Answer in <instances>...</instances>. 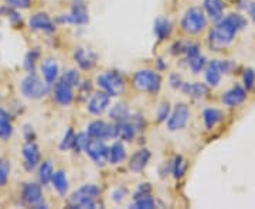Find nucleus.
I'll return each mask as SVG.
<instances>
[{
  "instance_id": "nucleus-1",
  "label": "nucleus",
  "mask_w": 255,
  "mask_h": 209,
  "mask_svg": "<svg viewBox=\"0 0 255 209\" xmlns=\"http://www.w3.org/2000/svg\"><path fill=\"white\" fill-rule=\"evenodd\" d=\"M247 27V19L241 14L231 13L225 19H221L215 29H212L209 35L210 47L214 51H220L228 44H231L235 34Z\"/></svg>"
},
{
  "instance_id": "nucleus-2",
  "label": "nucleus",
  "mask_w": 255,
  "mask_h": 209,
  "mask_svg": "<svg viewBox=\"0 0 255 209\" xmlns=\"http://www.w3.org/2000/svg\"><path fill=\"white\" fill-rule=\"evenodd\" d=\"M101 195V189L96 185H84L77 189L71 197V207L74 208H96V199Z\"/></svg>"
},
{
  "instance_id": "nucleus-3",
  "label": "nucleus",
  "mask_w": 255,
  "mask_h": 209,
  "mask_svg": "<svg viewBox=\"0 0 255 209\" xmlns=\"http://www.w3.org/2000/svg\"><path fill=\"white\" fill-rule=\"evenodd\" d=\"M181 27L186 33L190 34H199L207 27V19L204 16L202 9L199 7H191L186 11L181 20Z\"/></svg>"
},
{
  "instance_id": "nucleus-4",
  "label": "nucleus",
  "mask_w": 255,
  "mask_h": 209,
  "mask_svg": "<svg viewBox=\"0 0 255 209\" xmlns=\"http://www.w3.org/2000/svg\"><path fill=\"white\" fill-rule=\"evenodd\" d=\"M133 85L139 91L145 92H158L162 86V78L158 72L150 70H142L133 75Z\"/></svg>"
},
{
  "instance_id": "nucleus-5",
  "label": "nucleus",
  "mask_w": 255,
  "mask_h": 209,
  "mask_svg": "<svg viewBox=\"0 0 255 209\" xmlns=\"http://www.w3.org/2000/svg\"><path fill=\"white\" fill-rule=\"evenodd\" d=\"M21 92L26 98L40 99L48 92V84H44L37 75L30 73L27 78H24V81L21 84Z\"/></svg>"
},
{
  "instance_id": "nucleus-6",
  "label": "nucleus",
  "mask_w": 255,
  "mask_h": 209,
  "mask_svg": "<svg viewBox=\"0 0 255 209\" xmlns=\"http://www.w3.org/2000/svg\"><path fill=\"white\" fill-rule=\"evenodd\" d=\"M98 84L104 89V92H106L109 96H118L125 88L122 76L115 71H109V72L99 75Z\"/></svg>"
},
{
  "instance_id": "nucleus-7",
  "label": "nucleus",
  "mask_w": 255,
  "mask_h": 209,
  "mask_svg": "<svg viewBox=\"0 0 255 209\" xmlns=\"http://www.w3.org/2000/svg\"><path fill=\"white\" fill-rule=\"evenodd\" d=\"M84 151L95 161L98 166H104L109 158V148L101 139H89Z\"/></svg>"
},
{
  "instance_id": "nucleus-8",
  "label": "nucleus",
  "mask_w": 255,
  "mask_h": 209,
  "mask_svg": "<svg viewBox=\"0 0 255 209\" xmlns=\"http://www.w3.org/2000/svg\"><path fill=\"white\" fill-rule=\"evenodd\" d=\"M88 136L91 139H117L118 137V127L117 125H108L102 120H95L88 126Z\"/></svg>"
},
{
  "instance_id": "nucleus-9",
  "label": "nucleus",
  "mask_w": 255,
  "mask_h": 209,
  "mask_svg": "<svg viewBox=\"0 0 255 209\" xmlns=\"http://www.w3.org/2000/svg\"><path fill=\"white\" fill-rule=\"evenodd\" d=\"M189 117H190V109L186 104H177L173 113L168 120V127L169 130L174 132V130H180L184 126L187 125L189 122Z\"/></svg>"
},
{
  "instance_id": "nucleus-10",
  "label": "nucleus",
  "mask_w": 255,
  "mask_h": 209,
  "mask_svg": "<svg viewBox=\"0 0 255 209\" xmlns=\"http://www.w3.org/2000/svg\"><path fill=\"white\" fill-rule=\"evenodd\" d=\"M58 20L63 23H73V24H86L89 19H88V11H86L84 0H75L71 13L60 17Z\"/></svg>"
},
{
  "instance_id": "nucleus-11",
  "label": "nucleus",
  "mask_w": 255,
  "mask_h": 209,
  "mask_svg": "<svg viewBox=\"0 0 255 209\" xmlns=\"http://www.w3.org/2000/svg\"><path fill=\"white\" fill-rule=\"evenodd\" d=\"M23 201L29 205H33L36 208H45V204L42 202V191L40 185L37 184H26L21 191Z\"/></svg>"
},
{
  "instance_id": "nucleus-12",
  "label": "nucleus",
  "mask_w": 255,
  "mask_h": 209,
  "mask_svg": "<svg viewBox=\"0 0 255 209\" xmlns=\"http://www.w3.org/2000/svg\"><path fill=\"white\" fill-rule=\"evenodd\" d=\"M54 96H55V101L60 104H63V106L71 104V102L74 101L73 86L65 84L64 81L57 82V84H55V88H54Z\"/></svg>"
},
{
  "instance_id": "nucleus-13",
  "label": "nucleus",
  "mask_w": 255,
  "mask_h": 209,
  "mask_svg": "<svg viewBox=\"0 0 255 209\" xmlns=\"http://www.w3.org/2000/svg\"><path fill=\"white\" fill-rule=\"evenodd\" d=\"M109 102H111V96L106 94V92H98L95 94L89 104H88V110L92 113V115H101L106 110V107L109 106Z\"/></svg>"
},
{
  "instance_id": "nucleus-14",
  "label": "nucleus",
  "mask_w": 255,
  "mask_h": 209,
  "mask_svg": "<svg viewBox=\"0 0 255 209\" xmlns=\"http://www.w3.org/2000/svg\"><path fill=\"white\" fill-rule=\"evenodd\" d=\"M23 157H24V166L30 171L33 168H36L40 163V150L37 144H34L33 141H29L26 146L23 147Z\"/></svg>"
},
{
  "instance_id": "nucleus-15",
  "label": "nucleus",
  "mask_w": 255,
  "mask_h": 209,
  "mask_svg": "<svg viewBox=\"0 0 255 209\" xmlns=\"http://www.w3.org/2000/svg\"><path fill=\"white\" fill-rule=\"evenodd\" d=\"M74 58L83 70H92L95 67L96 60H98L95 52L92 50H86V48H78L75 51Z\"/></svg>"
},
{
  "instance_id": "nucleus-16",
  "label": "nucleus",
  "mask_w": 255,
  "mask_h": 209,
  "mask_svg": "<svg viewBox=\"0 0 255 209\" xmlns=\"http://www.w3.org/2000/svg\"><path fill=\"white\" fill-rule=\"evenodd\" d=\"M30 27L36 32L53 33L55 30L51 19L45 13H37L30 17Z\"/></svg>"
},
{
  "instance_id": "nucleus-17",
  "label": "nucleus",
  "mask_w": 255,
  "mask_h": 209,
  "mask_svg": "<svg viewBox=\"0 0 255 209\" xmlns=\"http://www.w3.org/2000/svg\"><path fill=\"white\" fill-rule=\"evenodd\" d=\"M245 98H247V92H245L244 88L240 86V85H235L230 91H227L223 95V104L234 107V106H238V104H243Z\"/></svg>"
},
{
  "instance_id": "nucleus-18",
  "label": "nucleus",
  "mask_w": 255,
  "mask_h": 209,
  "mask_svg": "<svg viewBox=\"0 0 255 209\" xmlns=\"http://www.w3.org/2000/svg\"><path fill=\"white\" fill-rule=\"evenodd\" d=\"M149 160H150V151L148 148H142L136 151L129 160V168L135 173H140L143 168L148 166Z\"/></svg>"
},
{
  "instance_id": "nucleus-19",
  "label": "nucleus",
  "mask_w": 255,
  "mask_h": 209,
  "mask_svg": "<svg viewBox=\"0 0 255 209\" xmlns=\"http://www.w3.org/2000/svg\"><path fill=\"white\" fill-rule=\"evenodd\" d=\"M204 10L212 21H220L224 14L223 0H204Z\"/></svg>"
},
{
  "instance_id": "nucleus-20",
  "label": "nucleus",
  "mask_w": 255,
  "mask_h": 209,
  "mask_svg": "<svg viewBox=\"0 0 255 209\" xmlns=\"http://www.w3.org/2000/svg\"><path fill=\"white\" fill-rule=\"evenodd\" d=\"M118 137H121L122 140H127V141H130L133 140L138 130L135 125L130 122V119L128 117L127 120H122V122H118Z\"/></svg>"
},
{
  "instance_id": "nucleus-21",
  "label": "nucleus",
  "mask_w": 255,
  "mask_h": 209,
  "mask_svg": "<svg viewBox=\"0 0 255 209\" xmlns=\"http://www.w3.org/2000/svg\"><path fill=\"white\" fill-rule=\"evenodd\" d=\"M181 91L186 95H189L191 98H204L209 94V86L202 82H194V84H183L181 85Z\"/></svg>"
},
{
  "instance_id": "nucleus-22",
  "label": "nucleus",
  "mask_w": 255,
  "mask_h": 209,
  "mask_svg": "<svg viewBox=\"0 0 255 209\" xmlns=\"http://www.w3.org/2000/svg\"><path fill=\"white\" fill-rule=\"evenodd\" d=\"M42 76L45 79V82L48 85H51L55 82L57 76H58V65L54 60H45L42 64Z\"/></svg>"
},
{
  "instance_id": "nucleus-23",
  "label": "nucleus",
  "mask_w": 255,
  "mask_h": 209,
  "mask_svg": "<svg viewBox=\"0 0 255 209\" xmlns=\"http://www.w3.org/2000/svg\"><path fill=\"white\" fill-rule=\"evenodd\" d=\"M203 117H204V123H206V127L212 130V127L221 123L224 120V113L220 110V109H214V107H210V109H206L204 113H203Z\"/></svg>"
},
{
  "instance_id": "nucleus-24",
  "label": "nucleus",
  "mask_w": 255,
  "mask_h": 209,
  "mask_svg": "<svg viewBox=\"0 0 255 209\" xmlns=\"http://www.w3.org/2000/svg\"><path fill=\"white\" fill-rule=\"evenodd\" d=\"M221 75L223 73H221L220 68H218L217 61L215 60L210 61V64L206 68V81L209 82V85L217 86V85L220 84V81H221Z\"/></svg>"
},
{
  "instance_id": "nucleus-25",
  "label": "nucleus",
  "mask_w": 255,
  "mask_h": 209,
  "mask_svg": "<svg viewBox=\"0 0 255 209\" xmlns=\"http://www.w3.org/2000/svg\"><path fill=\"white\" fill-rule=\"evenodd\" d=\"M171 33V23L163 17L155 21V34L159 40H166Z\"/></svg>"
},
{
  "instance_id": "nucleus-26",
  "label": "nucleus",
  "mask_w": 255,
  "mask_h": 209,
  "mask_svg": "<svg viewBox=\"0 0 255 209\" xmlns=\"http://www.w3.org/2000/svg\"><path fill=\"white\" fill-rule=\"evenodd\" d=\"M13 133V127L10 123V116L6 110L0 109V139L7 140Z\"/></svg>"
},
{
  "instance_id": "nucleus-27",
  "label": "nucleus",
  "mask_w": 255,
  "mask_h": 209,
  "mask_svg": "<svg viewBox=\"0 0 255 209\" xmlns=\"http://www.w3.org/2000/svg\"><path fill=\"white\" fill-rule=\"evenodd\" d=\"M51 181H53L54 188L57 189L61 195H65V194H67V191H68V179H67V177H65V174H64L63 171L54 173Z\"/></svg>"
},
{
  "instance_id": "nucleus-28",
  "label": "nucleus",
  "mask_w": 255,
  "mask_h": 209,
  "mask_svg": "<svg viewBox=\"0 0 255 209\" xmlns=\"http://www.w3.org/2000/svg\"><path fill=\"white\" fill-rule=\"evenodd\" d=\"M125 157H127V151H125V147L121 143H115L109 148V158L108 160L111 161V164H118V163L124 161Z\"/></svg>"
},
{
  "instance_id": "nucleus-29",
  "label": "nucleus",
  "mask_w": 255,
  "mask_h": 209,
  "mask_svg": "<svg viewBox=\"0 0 255 209\" xmlns=\"http://www.w3.org/2000/svg\"><path fill=\"white\" fill-rule=\"evenodd\" d=\"M109 117L115 122H122V120H127L129 117V109L125 104H115L111 112H109Z\"/></svg>"
},
{
  "instance_id": "nucleus-30",
  "label": "nucleus",
  "mask_w": 255,
  "mask_h": 209,
  "mask_svg": "<svg viewBox=\"0 0 255 209\" xmlns=\"http://www.w3.org/2000/svg\"><path fill=\"white\" fill-rule=\"evenodd\" d=\"M186 170H187V161L181 156L176 157L174 158V163H173V168H171L174 178L179 179V178L183 177L186 174Z\"/></svg>"
},
{
  "instance_id": "nucleus-31",
  "label": "nucleus",
  "mask_w": 255,
  "mask_h": 209,
  "mask_svg": "<svg viewBox=\"0 0 255 209\" xmlns=\"http://www.w3.org/2000/svg\"><path fill=\"white\" fill-rule=\"evenodd\" d=\"M39 174H40V181H42V184L45 185V184H48L50 181H51V178H53V174H54V170H53V166H51V163L50 161H44L42 166H40V171H39Z\"/></svg>"
},
{
  "instance_id": "nucleus-32",
  "label": "nucleus",
  "mask_w": 255,
  "mask_h": 209,
  "mask_svg": "<svg viewBox=\"0 0 255 209\" xmlns=\"http://www.w3.org/2000/svg\"><path fill=\"white\" fill-rule=\"evenodd\" d=\"M10 174V161L6 158H0V187L6 185Z\"/></svg>"
},
{
  "instance_id": "nucleus-33",
  "label": "nucleus",
  "mask_w": 255,
  "mask_h": 209,
  "mask_svg": "<svg viewBox=\"0 0 255 209\" xmlns=\"http://www.w3.org/2000/svg\"><path fill=\"white\" fill-rule=\"evenodd\" d=\"M61 81L71 86H78L80 85V72L77 70H68L67 72H64Z\"/></svg>"
},
{
  "instance_id": "nucleus-34",
  "label": "nucleus",
  "mask_w": 255,
  "mask_h": 209,
  "mask_svg": "<svg viewBox=\"0 0 255 209\" xmlns=\"http://www.w3.org/2000/svg\"><path fill=\"white\" fill-rule=\"evenodd\" d=\"M132 208H136V209L155 208V199L152 198L150 195H148V197H143V198L135 199V204L132 205Z\"/></svg>"
},
{
  "instance_id": "nucleus-35",
  "label": "nucleus",
  "mask_w": 255,
  "mask_h": 209,
  "mask_svg": "<svg viewBox=\"0 0 255 209\" xmlns=\"http://www.w3.org/2000/svg\"><path fill=\"white\" fill-rule=\"evenodd\" d=\"M88 141H89V136L88 135H85V133H80V135H77L74 139V148L77 153H80V151H83L85 150V147L88 144Z\"/></svg>"
},
{
  "instance_id": "nucleus-36",
  "label": "nucleus",
  "mask_w": 255,
  "mask_h": 209,
  "mask_svg": "<svg viewBox=\"0 0 255 209\" xmlns=\"http://www.w3.org/2000/svg\"><path fill=\"white\" fill-rule=\"evenodd\" d=\"M37 58H39V51H37V50L29 52L27 57H26L24 67H26V70L30 73H34V71H36V60H37Z\"/></svg>"
},
{
  "instance_id": "nucleus-37",
  "label": "nucleus",
  "mask_w": 255,
  "mask_h": 209,
  "mask_svg": "<svg viewBox=\"0 0 255 209\" xmlns=\"http://www.w3.org/2000/svg\"><path fill=\"white\" fill-rule=\"evenodd\" d=\"M74 139H75V135H74V130L73 129H68L67 130V133H65V136H64L63 141H61V144H60V148L61 150H70V148H73L74 146Z\"/></svg>"
},
{
  "instance_id": "nucleus-38",
  "label": "nucleus",
  "mask_w": 255,
  "mask_h": 209,
  "mask_svg": "<svg viewBox=\"0 0 255 209\" xmlns=\"http://www.w3.org/2000/svg\"><path fill=\"white\" fill-rule=\"evenodd\" d=\"M189 64H190L191 71L194 73H199L203 68L206 67V58H204L203 55H197V57L191 58L190 61H189Z\"/></svg>"
},
{
  "instance_id": "nucleus-39",
  "label": "nucleus",
  "mask_w": 255,
  "mask_h": 209,
  "mask_svg": "<svg viewBox=\"0 0 255 209\" xmlns=\"http://www.w3.org/2000/svg\"><path fill=\"white\" fill-rule=\"evenodd\" d=\"M240 7L247 11V14L255 23V1H253V0H240Z\"/></svg>"
},
{
  "instance_id": "nucleus-40",
  "label": "nucleus",
  "mask_w": 255,
  "mask_h": 209,
  "mask_svg": "<svg viewBox=\"0 0 255 209\" xmlns=\"http://www.w3.org/2000/svg\"><path fill=\"white\" fill-rule=\"evenodd\" d=\"M184 54L187 57V60L190 61L191 58L200 55V47L199 44H194V42H186V48H184Z\"/></svg>"
},
{
  "instance_id": "nucleus-41",
  "label": "nucleus",
  "mask_w": 255,
  "mask_h": 209,
  "mask_svg": "<svg viewBox=\"0 0 255 209\" xmlns=\"http://www.w3.org/2000/svg\"><path fill=\"white\" fill-rule=\"evenodd\" d=\"M243 79H244V85H245V88H247V91H248V89H253L255 84L254 70H253V68H247V70L244 71V76H243Z\"/></svg>"
},
{
  "instance_id": "nucleus-42",
  "label": "nucleus",
  "mask_w": 255,
  "mask_h": 209,
  "mask_svg": "<svg viewBox=\"0 0 255 209\" xmlns=\"http://www.w3.org/2000/svg\"><path fill=\"white\" fill-rule=\"evenodd\" d=\"M218 64V68L221 73H233L237 70V64L230 60H224V61H217Z\"/></svg>"
},
{
  "instance_id": "nucleus-43",
  "label": "nucleus",
  "mask_w": 255,
  "mask_h": 209,
  "mask_svg": "<svg viewBox=\"0 0 255 209\" xmlns=\"http://www.w3.org/2000/svg\"><path fill=\"white\" fill-rule=\"evenodd\" d=\"M169 112H170L169 102H163V104L159 106V110H158V120H159V122H165V120L169 117Z\"/></svg>"
},
{
  "instance_id": "nucleus-44",
  "label": "nucleus",
  "mask_w": 255,
  "mask_h": 209,
  "mask_svg": "<svg viewBox=\"0 0 255 209\" xmlns=\"http://www.w3.org/2000/svg\"><path fill=\"white\" fill-rule=\"evenodd\" d=\"M32 0H6V3L14 9H27Z\"/></svg>"
},
{
  "instance_id": "nucleus-45",
  "label": "nucleus",
  "mask_w": 255,
  "mask_h": 209,
  "mask_svg": "<svg viewBox=\"0 0 255 209\" xmlns=\"http://www.w3.org/2000/svg\"><path fill=\"white\" fill-rule=\"evenodd\" d=\"M148 195H150V185L149 184H140L138 191L133 195V199L143 198V197H148Z\"/></svg>"
},
{
  "instance_id": "nucleus-46",
  "label": "nucleus",
  "mask_w": 255,
  "mask_h": 209,
  "mask_svg": "<svg viewBox=\"0 0 255 209\" xmlns=\"http://www.w3.org/2000/svg\"><path fill=\"white\" fill-rule=\"evenodd\" d=\"M129 119H130V122L135 125V127H136V130H138V132H140V130H143V129H145L146 122H145V119H143L140 115L129 116Z\"/></svg>"
},
{
  "instance_id": "nucleus-47",
  "label": "nucleus",
  "mask_w": 255,
  "mask_h": 209,
  "mask_svg": "<svg viewBox=\"0 0 255 209\" xmlns=\"http://www.w3.org/2000/svg\"><path fill=\"white\" fill-rule=\"evenodd\" d=\"M128 195V188H118L114 191V194H112V197H114V201L115 202H121V201H124L125 197Z\"/></svg>"
},
{
  "instance_id": "nucleus-48",
  "label": "nucleus",
  "mask_w": 255,
  "mask_h": 209,
  "mask_svg": "<svg viewBox=\"0 0 255 209\" xmlns=\"http://www.w3.org/2000/svg\"><path fill=\"white\" fill-rule=\"evenodd\" d=\"M170 85H171V88H174V89L181 88L183 82H181V78L179 73H173V75L170 76Z\"/></svg>"
}]
</instances>
